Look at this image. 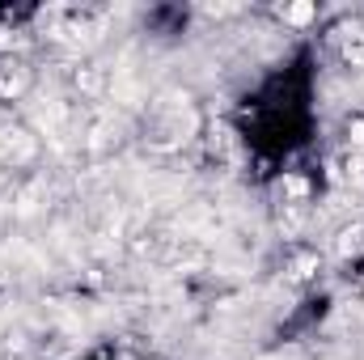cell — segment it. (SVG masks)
Here are the masks:
<instances>
[{
	"label": "cell",
	"mask_w": 364,
	"mask_h": 360,
	"mask_svg": "<svg viewBox=\"0 0 364 360\" xmlns=\"http://www.w3.org/2000/svg\"><path fill=\"white\" fill-rule=\"evenodd\" d=\"M314 17H318L314 4H292V9H284V21H292V26H305V21H314Z\"/></svg>",
	"instance_id": "6da1fadb"
}]
</instances>
